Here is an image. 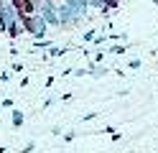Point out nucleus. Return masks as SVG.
Returning <instances> with one entry per match:
<instances>
[{"mask_svg": "<svg viewBox=\"0 0 158 153\" xmlns=\"http://www.w3.org/2000/svg\"><path fill=\"white\" fill-rule=\"evenodd\" d=\"M15 20L21 23L23 33H31L36 41H41L44 33H46V28H48V23L44 20V15H23V13H15Z\"/></svg>", "mask_w": 158, "mask_h": 153, "instance_id": "f257e3e1", "label": "nucleus"}, {"mask_svg": "<svg viewBox=\"0 0 158 153\" xmlns=\"http://www.w3.org/2000/svg\"><path fill=\"white\" fill-rule=\"evenodd\" d=\"M5 33H8V36H10L13 41L23 36V28H21V23H18V20H15V15H13L10 20H8V26H5Z\"/></svg>", "mask_w": 158, "mask_h": 153, "instance_id": "f03ea898", "label": "nucleus"}, {"mask_svg": "<svg viewBox=\"0 0 158 153\" xmlns=\"http://www.w3.org/2000/svg\"><path fill=\"white\" fill-rule=\"evenodd\" d=\"M10 122H13V130H21L23 128V122H26V115H23V112L21 110H10Z\"/></svg>", "mask_w": 158, "mask_h": 153, "instance_id": "7ed1b4c3", "label": "nucleus"}, {"mask_svg": "<svg viewBox=\"0 0 158 153\" xmlns=\"http://www.w3.org/2000/svg\"><path fill=\"white\" fill-rule=\"evenodd\" d=\"M23 15H38V3L36 0H23Z\"/></svg>", "mask_w": 158, "mask_h": 153, "instance_id": "20e7f679", "label": "nucleus"}, {"mask_svg": "<svg viewBox=\"0 0 158 153\" xmlns=\"http://www.w3.org/2000/svg\"><path fill=\"white\" fill-rule=\"evenodd\" d=\"M127 49H130V44H125V46H123V44H117V46H110V54H115V56H120V54H125Z\"/></svg>", "mask_w": 158, "mask_h": 153, "instance_id": "39448f33", "label": "nucleus"}, {"mask_svg": "<svg viewBox=\"0 0 158 153\" xmlns=\"http://www.w3.org/2000/svg\"><path fill=\"white\" fill-rule=\"evenodd\" d=\"M8 8H10L13 13H21L23 10V0H8Z\"/></svg>", "mask_w": 158, "mask_h": 153, "instance_id": "423d86ee", "label": "nucleus"}, {"mask_svg": "<svg viewBox=\"0 0 158 153\" xmlns=\"http://www.w3.org/2000/svg\"><path fill=\"white\" fill-rule=\"evenodd\" d=\"M64 54H66V49H59V46H54L48 56H64ZM48 56H44V59H48Z\"/></svg>", "mask_w": 158, "mask_h": 153, "instance_id": "0eeeda50", "label": "nucleus"}, {"mask_svg": "<svg viewBox=\"0 0 158 153\" xmlns=\"http://www.w3.org/2000/svg\"><path fill=\"white\" fill-rule=\"evenodd\" d=\"M36 151V140H31V143H26V146L21 148V153H33Z\"/></svg>", "mask_w": 158, "mask_h": 153, "instance_id": "6e6552de", "label": "nucleus"}, {"mask_svg": "<svg viewBox=\"0 0 158 153\" xmlns=\"http://www.w3.org/2000/svg\"><path fill=\"white\" fill-rule=\"evenodd\" d=\"M140 66H143L140 59H130V61H127V69H140Z\"/></svg>", "mask_w": 158, "mask_h": 153, "instance_id": "1a4fd4ad", "label": "nucleus"}, {"mask_svg": "<svg viewBox=\"0 0 158 153\" xmlns=\"http://www.w3.org/2000/svg\"><path fill=\"white\" fill-rule=\"evenodd\" d=\"M10 69H13V71H18V74H23V64H21V61H13Z\"/></svg>", "mask_w": 158, "mask_h": 153, "instance_id": "9d476101", "label": "nucleus"}, {"mask_svg": "<svg viewBox=\"0 0 158 153\" xmlns=\"http://www.w3.org/2000/svg\"><path fill=\"white\" fill-rule=\"evenodd\" d=\"M94 117H100V112H87L82 120H84V122H89V120H94Z\"/></svg>", "mask_w": 158, "mask_h": 153, "instance_id": "9b49d317", "label": "nucleus"}, {"mask_svg": "<svg viewBox=\"0 0 158 153\" xmlns=\"http://www.w3.org/2000/svg\"><path fill=\"white\" fill-rule=\"evenodd\" d=\"M77 135H79V133H74V130H72V133H66V135H64V143H72Z\"/></svg>", "mask_w": 158, "mask_h": 153, "instance_id": "f8f14e48", "label": "nucleus"}, {"mask_svg": "<svg viewBox=\"0 0 158 153\" xmlns=\"http://www.w3.org/2000/svg\"><path fill=\"white\" fill-rule=\"evenodd\" d=\"M94 36H97V31H87V33H84V41H94Z\"/></svg>", "mask_w": 158, "mask_h": 153, "instance_id": "ddd939ff", "label": "nucleus"}, {"mask_svg": "<svg viewBox=\"0 0 158 153\" xmlns=\"http://www.w3.org/2000/svg\"><path fill=\"white\" fill-rule=\"evenodd\" d=\"M0 82H3V84H5V82H10V71H3V74H0Z\"/></svg>", "mask_w": 158, "mask_h": 153, "instance_id": "4468645a", "label": "nucleus"}, {"mask_svg": "<svg viewBox=\"0 0 158 153\" xmlns=\"http://www.w3.org/2000/svg\"><path fill=\"white\" fill-rule=\"evenodd\" d=\"M110 138H112V143H117V140H123V133H117V130H115V133H112Z\"/></svg>", "mask_w": 158, "mask_h": 153, "instance_id": "2eb2a0df", "label": "nucleus"}, {"mask_svg": "<svg viewBox=\"0 0 158 153\" xmlns=\"http://www.w3.org/2000/svg\"><path fill=\"white\" fill-rule=\"evenodd\" d=\"M51 135H61V125H54L51 128Z\"/></svg>", "mask_w": 158, "mask_h": 153, "instance_id": "dca6fc26", "label": "nucleus"}, {"mask_svg": "<svg viewBox=\"0 0 158 153\" xmlns=\"http://www.w3.org/2000/svg\"><path fill=\"white\" fill-rule=\"evenodd\" d=\"M74 95H72V92H64V95H61V102H69V100H72Z\"/></svg>", "mask_w": 158, "mask_h": 153, "instance_id": "f3484780", "label": "nucleus"}, {"mask_svg": "<svg viewBox=\"0 0 158 153\" xmlns=\"http://www.w3.org/2000/svg\"><path fill=\"white\" fill-rule=\"evenodd\" d=\"M46 3H54V5H59V3H64V0H46Z\"/></svg>", "mask_w": 158, "mask_h": 153, "instance_id": "a211bd4d", "label": "nucleus"}, {"mask_svg": "<svg viewBox=\"0 0 158 153\" xmlns=\"http://www.w3.org/2000/svg\"><path fill=\"white\" fill-rule=\"evenodd\" d=\"M0 153H8V146H0Z\"/></svg>", "mask_w": 158, "mask_h": 153, "instance_id": "6ab92c4d", "label": "nucleus"}, {"mask_svg": "<svg viewBox=\"0 0 158 153\" xmlns=\"http://www.w3.org/2000/svg\"><path fill=\"white\" fill-rule=\"evenodd\" d=\"M36 3H38V8H41V3H44V0H36Z\"/></svg>", "mask_w": 158, "mask_h": 153, "instance_id": "aec40b11", "label": "nucleus"}, {"mask_svg": "<svg viewBox=\"0 0 158 153\" xmlns=\"http://www.w3.org/2000/svg\"><path fill=\"white\" fill-rule=\"evenodd\" d=\"M127 153H138V151H127Z\"/></svg>", "mask_w": 158, "mask_h": 153, "instance_id": "412c9836", "label": "nucleus"}]
</instances>
